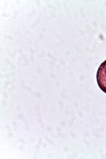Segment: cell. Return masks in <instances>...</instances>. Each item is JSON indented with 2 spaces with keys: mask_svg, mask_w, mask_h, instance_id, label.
Masks as SVG:
<instances>
[{
  "mask_svg": "<svg viewBox=\"0 0 106 159\" xmlns=\"http://www.w3.org/2000/svg\"><path fill=\"white\" fill-rule=\"evenodd\" d=\"M96 81L101 91L106 93V60L98 67L96 73Z\"/></svg>",
  "mask_w": 106,
  "mask_h": 159,
  "instance_id": "6da1fadb",
  "label": "cell"
}]
</instances>
